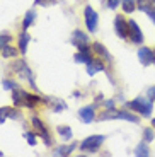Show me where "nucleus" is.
Segmentation results:
<instances>
[{"instance_id": "16", "label": "nucleus", "mask_w": 155, "mask_h": 157, "mask_svg": "<svg viewBox=\"0 0 155 157\" xmlns=\"http://www.w3.org/2000/svg\"><path fill=\"white\" fill-rule=\"evenodd\" d=\"M116 120H126V121H131V123H138L140 121L138 116L128 113V111H118V118H116Z\"/></svg>"}, {"instance_id": "34", "label": "nucleus", "mask_w": 155, "mask_h": 157, "mask_svg": "<svg viewBox=\"0 0 155 157\" xmlns=\"http://www.w3.org/2000/svg\"><path fill=\"white\" fill-rule=\"evenodd\" d=\"M148 98H150L152 101H155V86L148 89Z\"/></svg>"}, {"instance_id": "11", "label": "nucleus", "mask_w": 155, "mask_h": 157, "mask_svg": "<svg viewBox=\"0 0 155 157\" xmlns=\"http://www.w3.org/2000/svg\"><path fill=\"white\" fill-rule=\"evenodd\" d=\"M26 96L27 92L26 90H21V89H16L12 90V101H14V104L16 106H26Z\"/></svg>"}, {"instance_id": "2", "label": "nucleus", "mask_w": 155, "mask_h": 157, "mask_svg": "<svg viewBox=\"0 0 155 157\" xmlns=\"http://www.w3.org/2000/svg\"><path fill=\"white\" fill-rule=\"evenodd\" d=\"M102 144H104V135H92V137H87L80 144V150H84V152H94Z\"/></svg>"}, {"instance_id": "14", "label": "nucleus", "mask_w": 155, "mask_h": 157, "mask_svg": "<svg viewBox=\"0 0 155 157\" xmlns=\"http://www.w3.org/2000/svg\"><path fill=\"white\" fill-rule=\"evenodd\" d=\"M31 41V36L27 34V31L24 29L22 33H21L19 36V51L22 53V55H26V50H27V43Z\"/></svg>"}, {"instance_id": "35", "label": "nucleus", "mask_w": 155, "mask_h": 157, "mask_svg": "<svg viewBox=\"0 0 155 157\" xmlns=\"http://www.w3.org/2000/svg\"><path fill=\"white\" fill-rule=\"evenodd\" d=\"M104 106L108 108V109H112V108H114V101H112V99H109V101H104Z\"/></svg>"}, {"instance_id": "12", "label": "nucleus", "mask_w": 155, "mask_h": 157, "mask_svg": "<svg viewBox=\"0 0 155 157\" xmlns=\"http://www.w3.org/2000/svg\"><path fill=\"white\" fill-rule=\"evenodd\" d=\"M92 60V55H90V50L85 48V50H78V53L75 55V62L77 63H89Z\"/></svg>"}, {"instance_id": "32", "label": "nucleus", "mask_w": 155, "mask_h": 157, "mask_svg": "<svg viewBox=\"0 0 155 157\" xmlns=\"http://www.w3.org/2000/svg\"><path fill=\"white\" fill-rule=\"evenodd\" d=\"M121 2H123V0H108V7L109 9H116Z\"/></svg>"}, {"instance_id": "15", "label": "nucleus", "mask_w": 155, "mask_h": 157, "mask_svg": "<svg viewBox=\"0 0 155 157\" xmlns=\"http://www.w3.org/2000/svg\"><path fill=\"white\" fill-rule=\"evenodd\" d=\"M135 155H138V157H148L150 155V149H148V145L145 144V140L135 147Z\"/></svg>"}, {"instance_id": "26", "label": "nucleus", "mask_w": 155, "mask_h": 157, "mask_svg": "<svg viewBox=\"0 0 155 157\" xmlns=\"http://www.w3.org/2000/svg\"><path fill=\"white\" fill-rule=\"evenodd\" d=\"M24 137L27 138V144H29V145L34 147L36 144H38V140H36V135L32 133V132H26V133H24Z\"/></svg>"}, {"instance_id": "1", "label": "nucleus", "mask_w": 155, "mask_h": 157, "mask_svg": "<svg viewBox=\"0 0 155 157\" xmlns=\"http://www.w3.org/2000/svg\"><path fill=\"white\" fill-rule=\"evenodd\" d=\"M126 106L131 111L140 113L142 116H150L152 111H153V104H152L150 98H136V99H133V101L126 102Z\"/></svg>"}, {"instance_id": "18", "label": "nucleus", "mask_w": 155, "mask_h": 157, "mask_svg": "<svg viewBox=\"0 0 155 157\" xmlns=\"http://www.w3.org/2000/svg\"><path fill=\"white\" fill-rule=\"evenodd\" d=\"M34 19H36V14L32 10H29L26 14V16H24V21H22V29H27L29 28V26H31L32 22H34Z\"/></svg>"}, {"instance_id": "4", "label": "nucleus", "mask_w": 155, "mask_h": 157, "mask_svg": "<svg viewBox=\"0 0 155 157\" xmlns=\"http://www.w3.org/2000/svg\"><path fill=\"white\" fill-rule=\"evenodd\" d=\"M128 38L131 39V43L135 44H140L143 43V34H142V31H140V26L135 22V19H130L128 21Z\"/></svg>"}, {"instance_id": "3", "label": "nucleus", "mask_w": 155, "mask_h": 157, "mask_svg": "<svg viewBox=\"0 0 155 157\" xmlns=\"http://www.w3.org/2000/svg\"><path fill=\"white\" fill-rule=\"evenodd\" d=\"M84 16H85V26L90 33H96L97 31V24H99V16H97V12L94 10L92 7L87 5L85 10H84Z\"/></svg>"}, {"instance_id": "6", "label": "nucleus", "mask_w": 155, "mask_h": 157, "mask_svg": "<svg viewBox=\"0 0 155 157\" xmlns=\"http://www.w3.org/2000/svg\"><path fill=\"white\" fill-rule=\"evenodd\" d=\"M114 29H116V34L119 36L121 39H126L128 38V21L124 19L123 16H116L114 19Z\"/></svg>"}, {"instance_id": "17", "label": "nucleus", "mask_w": 155, "mask_h": 157, "mask_svg": "<svg viewBox=\"0 0 155 157\" xmlns=\"http://www.w3.org/2000/svg\"><path fill=\"white\" fill-rule=\"evenodd\" d=\"M75 147H77L75 144H72V145H68V147L63 145V147H58V149L55 150L53 154H55V155H70V152H72V150H74Z\"/></svg>"}, {"instance_id": "23", "label": "nucleus", "mask_w": 155, "mask_h": 157, "mask_svg": "<svg viewBox=\"0 0 155 157\" xmlns=\"http://www.w3.org/2000/svg\"><path fill=\"white\" fill-rule=\"evenodd\" d=\"M152 4H153V0H138V2H136V7H138L140 10L147 12L148 9L152 7Z\"/></svg>"}, {"instance_id": "22", "label": "nucleus", "mask_w": 155, "mask_h": 157, "mask_svg": "<svg viewBox=\"0 0 155 157\" xmlns=\"http://www.w3.org/2000/svg\"><path fill=\"white\" fill-rule=\"evenodd\" d=\"M56 132H58L60 135H62V138H65V140H70V138H72V130L68 128V126H58V128H56Z\"/></svg>"}, {"instance_id": "10", "label": "nucleus", "mask_w": 155, "mask_h": 157, "mask_svg": "<svg viewBox=\"0 0 155 157\" xmlns=\"http://www.w3.org/2000/svg\"><path fill=\"white\" fill-rule=\"evenodd\" d=\"M102 70H104V63H102L99 58H94V60H90V62L87 63V74L89 75H94V74L102 72Z\"/></svg>"}, {"instance_id": "13", "label": "nucleus", "mask_w": 155, "mask_h": 157, "mask_svg": "<svg viewBox=\"0 0 155 157\" xmlns=\"http://www.w3.org/2000/svg\"><path fill=\"white\" fill-rule=\"evenodd\" d=\"M92 51L96 53L97 56H101L104 60H111V55H109V51L102 46L101 43H92Z\"/></svg>"}, {"instance_id": "37", "label": "nucleus", "mask_w": 155, "mask_h": 157, "mask_svg": "<svg viewBox=\"0 0 155 157\" xmlns=\"http://www.w3.org/2000/svg\"><path fill=\"white\" fill-rule=\"evenodd\" d=\"M153 51H155V50H153ZM153 63H155V60H153Z\"/></svg>"}, {"instance_id": "38", "label": "nucleus", "mask_w": 155, "mask_h": 157, "mask_svg": "<svg viewBox=\"0 0 155 157\" xmlns=\"http://www.w3.org/2000/svg\"><path fill=\"white\" fill-rule=\"evenodd\" d=\"M153 4H155V0H153Z\"/></svg>"}, {"instance_id": "33", "label": "nucleus", "mask_w": 155, "mask_h": 157, "mask_svg": "<svg viewBox=\"0 0 155 157\" xmlns=\"http://www.w3.org/2000/svg\"><path fill=\"white\" fill-rule=\"evenodd\" d=\"M147 14H148V16H150V19H152V21H153V22H155V7H150V9H148V10H147Z\"/></svg>"}, {"instance_id": "7", "label": "nucleus", "mask_w": 155, "mask_h": 157, "mask_svg": "<svg viewBox=\"0 0 155 157\" xmlns=\"http://www.w3.org/2000/svg\"><path fill=\"white\" fill-rule=\"evenodd\" d=\"M138 60L143 67H148V65L153 63V60H155V51L150 50V48H147V46H142L138 50Z\"/></svg>"}, {"instance_id": "31", "label": "nucleus", "mask_w": 155, "mask_h": 157, "mask_svg": "<svg viewBox=\"0 0 155 157\" xmlns=\"http://www.w3.org/2000/svg\"><path fill=\"white\" fill-rule=\"evenodd\" d=\"M9 118H14V120H21V118H22V114H21L17 109H12V108H10V113H9Z\"/></svg>"}, {"instance_id": "20", "label": "nucleus", "mask_w": 155, "mask_h": 157, "mask_svg": "<svg viewBox=\"0 0 155 157\" xmlns=\"http://www.w3.org/2000/svg\"><path fill=\"white\" fill-rule=\"evenodd\" d=\"M39 101H41V98H39V96L27 94V96H26V108H34Z\"/></svg>"}, {"instance_id": "21", "label": "nucleus", "mask_w": 155, "mask_h": 157, "mask_svg": "<svg viewBox=\"0 0 155 157\" xmlns=\"http://www.w3.org/2000/svg\"><path fill=\"white\" fill-rule=\"evenodd\" d=\"M121 7H123V10L126 14H131L135 10V0H123L121 2Z\"/></svg>"}, {"instance_id": "5", "label": "nucleus", "mask_w": 155, "mask_h": 157, "mask_svg": "<svg viewBox=\"0 0 155 157\" xmlns=\"http://www.w3.org/2000/svg\"><path fill=\"white\" fill-rule=\"evenodd\" d=\"M31 123H32V126H34V130L39 133V137L44 140V144H46V145H51V138H50V133H48V130H46V126H44V123L41 121L38 116H32L31 118Z\"/></svg>"}, {"instance_id": "8", "label": "nucleus", "mask_w": 155, "mask_h": 157, "mask_svg": "<svg viewBox=\"0 0 155 157\" xmlns=\"http://www.w3.org/2000/svg\"><path fill=\"white\" fill-rule=\"evenodd\" d=\"M72 44H75L78 50H85V48H89V38H87V34L77 29L72 34Z\"/></svg>"}, {"instance_id": "27", "label": "nucleus", "mask_w": 155, "mask_h": 157, "mask_svg": "<svg viewBox=\"0 0 155 157\" xmlns=\"http://www.w3.org/2000/svg\"><path fill=\"white\" fill-rule=\"evenodd\" d=\"M10 41H12V38L9 34H0V51H2V48H4V46H7Z\"/></svg>"}, {"instance_id": "19", "label": "nucleus", "mask_w": 155, "mask_h": 157, "mask_svg": "<svg viewBox=\"0 0 155 157\" xmlns=\"http://www.w3.org/2000/svg\"><path fill=\"white\" fill-rule=\"evenodd\" d=\"M16 55H17V50L12 48L10 44H7V46L2 48V56H4V58H14Z\"/></svg>"}, {"instance_id": "24", "label": "nucleus", "mask_w": 155, "mask_h": 157, "mask_svg": "<svg viewBox=\"0 0 155 157\" xmlns=\"http://www.w3.org/2000/svg\"><path fill=\"white\" fill-rule=\"evenodd\" d=\"M51 101L55 102V108H53L55 113H60V111H63L66 108V102H63L62 99H51Z\"/></svg>"}, {"instance_id": "29", "label": "nucleus", "mask_w": 155, "mask_h": 157, "mask_svg": "<svg viewBox=\"0 0 155 157\" xmlns=\"http://www.w3.org/2000/svg\"><path fill=\"white\" fill-rule=\"evenodd\" d=\"M36 5H41V7H50V5H55L56 0H36Z\"/></svg>"}, {"instance_id": "30", "label": "nucleus", "mask_w": 155, "mask_h": 157, "mask_svg": "<svg viewBox=\"0 0 155 157\" xmlns=\"http://www.w3.org/2000/svg\"><path fill=\"white\" fill-rule=\"evenodd\" d=\"M4 89H7V90H16L17 86H16V82H12V80H4Z\"/></svg>"}, {"instance_id": "9", "label": "nucleus", "mask_w": 155, "mask_h": 157, "mask_svg": "<svg viewBox=\"0 0 155 157\" xmlns=\"http://www.w3.org/2000/svg\"><path fill=\"white\" fill-rule=\"evenodd\" d=\"M94 108L96 106H85V108H82V109L78 111V116H80V120L84 123H92L94 121V118H96Z\"/></svg>"}, {"instance_id": "25", "label": "nucleus", "mask_w": 155, "mask_h": 157, "mask_svg": "<svg viewBox=\"0 0 155 157\" xmlns=\"http://www.w3.org/2000/svg\"><path fill=\"white\" fill-rule=\"evenodd\" d=\"M9 113H10V108H0V125H4L5 120L9 118Z\"/></svg>"}, {"instance_id": "36", "label": "nucleus", "mask_w": 155, "mask_h": 157, "mask_svg": "<svg viewBox=\"0 0 155 157\" xmlns=\"http://www.w3.org/2000/svg\"><path fill=\"white\" fill-rule=\"evenodd\" d=\"M152 126H153V128H155V118H153V120H152Z\"/></svg>"}, {"instance_id": "28", "label": "nucleus", "mask_w": 155, "mask_h": 157, "mask_svg": "<svg viewBox=\"0 0 155 157\" xmlns=\"http://www.w3.org/2000/svg\"><path fill=\"white\" fill-rule=\"evenodd\" d=\"M153 130H152V128H145V132H143V140L145 142H152V140H153Z\"/></svg>"}]
</instances>
